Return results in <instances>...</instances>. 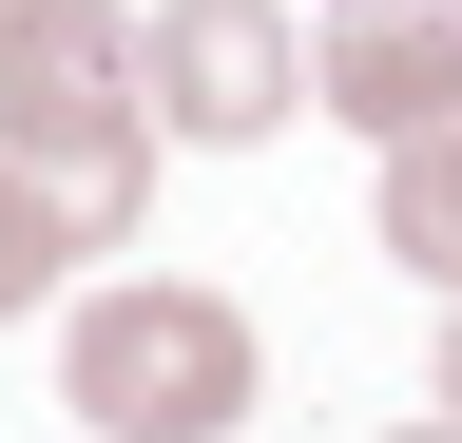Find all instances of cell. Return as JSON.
<instances>
[{"label": "cell", "instance_id": "1", "mask_svg": "<svg viewBox=\"0 0 462 443\" xmlns=\"http://www.w3.org/2000/svg\"><path fill=\"white\" fill-rule=\"evenodd\" d=\"M154 135H173V116H154V20H135V0H58L20 59H0V154L58 193V232H78V251L135 232Z\"/></svg>", "mask_w": 462, "mask_h": 443}, {"label": "cell", "instance_id": "7", "mask_svg": "<svg viewBox=\"0 0 462 443\" xmlns=\"http://www.w3.org/2000/svg\"><path fill=\"white\" fill-rule=\"evenodd\" d=\"M443 424H462V290H443Z\"/></svg>", "mask_w": 462, "mask_h": 443}, {"label": "cell", "instance_id": "3", "mask_svg": "<svg viewBox=\"0 0 462 443\" xmlns=\"http://www.w3.org/2000/svg\"><path fill=\"white\" fill-rule=\"evenodd\" d=\"M154 116L193 154H270L309 116V20L289 0H154Z\"/></svg>", "mask_w": 462, "mask_h": 443}, {"label": "cell", "instance_id": "4", "mask_svg": "<svg viewBox=\"0 0 462 443\" xmlns=\"http://www.w3.org/2000/svg\"><path fill=\"white\" fill-rule=\"evenodd\" d=\"M309 116H346L366 154L443 135L462 116V0H346V20L309 39Z\"/></svg>", "mask_w": 462, "mask_h": 443}, {"label": "cell", "instance_id": "5", "mask_svg": "<svg viewBox=\"0 0 462 443\" xmlns=\"http://www.w3.org/2000/svg\"><path fill=\"white\" fill-rule=\"evenodd\" d=\"M385 251L424 270V290H462V116L385 154Z\"/></svg>", "mask_w": 462, "mask_h": 443}, {"label": "cell", "instance_id": "2", "mask_svg": "<svg viewBox=\"0 0 462 443\" xmlns=\"http://www.w3.org/2000/svg\"><path fill=\"white\" fill-rule=\"evenodd\" d=\"M58 405L97 443H231L270 405V347L193 270H116V290H78V328H58Z\"/></svg>", "mask_w": 462, "mask_h": 443}, {"label": "cell", "instance_id": "9", "mask_svg": "<svg viewBox=\"0 0 462 443\" xmlns=\"http://www.w3.org/2000/svg\"><path fill=\"white\" fill-rule=\"evenodd\" d=\"M404 443H462V424H404Z\"/></svg>", "mask_w": 462, "mask_h": 443}, {"label": "cell", "instance_id": "6", "mask_svg": "<svg viewBox=\"0 0 462 443\" xmlns=\"http://www.w3.org/2000/svg\"><path fill=\"white\" fill-rule=\"evenodd\" d=\"M58 270H78V232H58V193L20 174V154H0V328H20V309L58 290Z\"/></svg>", "mask_w": 462, "mask_h": 443}, {"label": "cell", "instance_id": "8", "mask_svg": "<svg viewBox=\"0 0 462 443\" xmlns=\"http://www.w3.org/2000/svg\"><path fill=\"white\" fill-rule=\"evenodd\" d=\"M39 20H58V0H0V59H20V39H39Z\"/></svg>", "mask_w": 462, "mask_h": 443}]
</instances>
